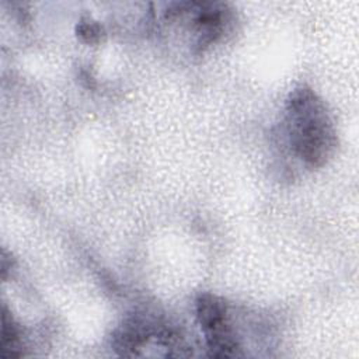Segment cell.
<instances>
[{"label": "cell", "instance_id": "cell-1", "mask_svg": "<svg viewBox=\"0 0 359 359\" xmlns=\"http://www.w3.org/2000/svg\"><path fill=\"white\" fill-rule=\"evenodd\" d=\"M289 115L296 153L309 164H321L330 151L332 133L320 101L311 91L299 90L289 101Z\"/></svg>", "mask_w": 359, "mask_h": 359}, {"label": "cell", "instance_id": "cell-2", "mask_svg": "<svg viewBox=\"0 0 359 359\" xmlns=\"http://www.w3.org/2000/svg\"><path fill=\"white\" fill-rule=\"evenodd\" d=\"M196 316L205 334L216 331L227 324L226 304L213 294H202L196 302Z\"/></svg>", "mask_w": 359, "mask_h": 359}, {"label": "cell", "instance_id": "cell-3", "mask_svg": "<svg viewBox=\"0 0 359 359\" xmlns=\"http://www.w3.org/2000/svg\"><path fill=\"white\" fill-rule=\"evenodd\" d=\"M18 341V332L17 327L13 323V318L8 316L6 309H3V317H1V356H15L18 355L17 348Z\"/></svg>", "mask_w": 359, "mask_h": 359}, {"label": "cell", "instance_id": "cell-4", "mask_svg": "<svg viewBox=\"0 0 359 359\" xmlns=\"http://www.w3.org/2000/svg\"><path fill=\"white\" fill-rule=\"evenodd\" d=\"M80 35H86L87 39L90 41L94 35H98V31H97V25L95 24H90V22H86L80 27Z\"/></svg>", "mask_w": 359, "mask_h": 359}]
</instances>
